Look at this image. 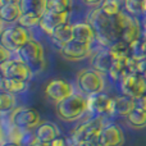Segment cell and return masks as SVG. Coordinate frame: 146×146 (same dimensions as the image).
I'll return each mask as SVG.
<instances>
[{
	"mask_svg": "<svg viewBox=\"0 0 146 146\" xmlns=\"http://www.w3.org/2000/svg\"><path fill=\"white\" fill-rule=\"evenodd\" d=\"M128 13L123 12L115 15H109L100 9V7L90 13L88 23L94 27L96 33V40L105 48L122 41L124 25H126Z\"/></svg>",
	"mask_w": 146,
	"mask_h": 146,
	"instance_id": "1",
	"label": "cell"
},
{
	"mask_svg": "<svg viewBox=\"0 0 146 146\" xmlns=\"http://www.w3.org/2000/svg\"><path fill=\"white\" fill-rule=\"evenodd\" d=\"M88 110L87 98L83 94H73L56 104V114L66 122H72L82 117Z\"/></svg>",
	"mask_w": 146,
	"mask_h": 146,
	"instance_id": "2",
	"label": "cell"
},
{
	"mask_svg": "<svg viewBox=\"0 0 146 146\" xmlns=\"http://www.w3.org/2000/svg\"><path fill=\"white\" fill-rule=\"evenodd\" d=\"M104 123L100 118L88 121L81 124L74 133L72 135L73 145H86V146H100L99 140L104 129Z\"/></svg>",
	"mask_w": 146,
	"mask_h": 146,
	"instance_id": "3",
	"label": "cell"
},
{
	"mask_svg": "<svg viewBox=\"0 0 146 146\" xmlns=\"http://www.w3.org/2000/svg\"><path fill=\"white\" fill-rule=\"evenodd\" d=\"M30 40H32L30 31L18 23H13L7 28H3L1 31V45L12 53L17 54V51Z\"/></svg>",
	"mask_w": 146,
	"mask_h": 146,
	"instance_id": "4",
	"label": "cell"
},
{
	"mask_svg": "<svg viewBox=\"0 0 146 146\" xmlns=\"http://www.w3.org/2000/svg\"><path fill=\"white\" fill-rule=\"evenodd\" d=\"M17 55L33 72L42 71L44 64H45V51H44V46L37 40H33V38L30 40L17 51Z\"/></svg>",
	"mask_w": 146,
	"mask_h": 146,
	"instance_id": "5",
	"label": "cell"
},
{
	"mask_svg": "<svg viewBox=\"0 0 146 146\" xmlns=\"http://www.w3.org/2000/svg\"><path fill=\"white\" fill-rule=\"evenodd\" d=\"M77 86L81 94L85 96H92L103 92L105 81L104 74L96 69H83L77 74Z\"/></svg>",
	"mask_w": 146,
	"mask_h": 146,
	"instance_id": "6",
	"label": "cell"
},
{
	"mask_svg": "<svg viewBox=\"0 0 146 146\" xmlns=\"http://www.w3.org/2000/svg\"><path fill=\"white\" fill-rule=\"evenodd\" d=\"M10 122L22 131H31L40 126V114L30 106H18L10 113Z\"/></svg>",
	"mask_w": 146,
	"mask_h": 146,
	"instance_id": "7",
	"label": "cell"
},
{
	"mask_svg": "<svg viewBox=\"0 0 146 146\" xmlns=\"http://www.w3.org/2000/svg\"><path fill=\"white\" fill-rule=\"evenodd\" d=\"M0 69H1V76L8 78H17V80H22L28 82L30 80H32L33 72L22 59L12 58L7 62H3L0 64Z\"/></svg>",
	"mask_w": 146,
	"mask_h": 146,
	"instance_id": "8",
	"label": "cell"
},
{
	"mask_svg": "<svg viewBox=\"0 0 146 146\" xmlns=\"http://www.w3.org/2000/svg\"><path fill=\"white\" fill-rule=\"evenodd\" d=\"M121 90L122 94L129 98H140L146 95V80L144 76L129 73L121 81Z\"/></svg>",
	"mask_w": 146,
	"mask_h": 146,
	"instance_id": "9",
	"label": "cell"
},
{
	"mask_svg": "<svg viewBox=\"0 0 146 146\" xmlns=\"http://www.w3.org/2000/svg\"><path fill=\"white\" fill-rule=\"evenodd\" d=\"M74 94L73 86L68 81L62 80V78H55L51 80L50 82H48L45 87V95L48 99L55 101L56 104L60 103L62 100L69 98L71 95Z\"/></svg>",
	"mask_w": 146,
	"mask_h": 146,
	"instance_id": "10",
	"label": "cell"
},
{
	"mask_svg": "<svg viewBox=\"0 0 146 146\" xmlns=\"http://www.w3.org/2000/svg\"><path fill=\"white\" fill-rule=\"evenodd\" d=\"M60 54L64 59L71 62H80L92 54V44H85L73 40L68 45L60 49Z\"/></svg>",
	"mask_w": 146,
	"mask_h": 146,
	"instance_id": "11",
	"label": "cell"
},
{
	"mask_svg": "<svg viewBox=\"0 0 146 146\" xmlns=\"http://www.w3.org/2000/svg\"><path fill=\"white\" fill-rule=\"evenodd\" d=\"M88 110L96 114H113L114 113V99L106 94L100 92L92 96H87Z\"/></svg>",
	"mask_w": 146,
	"mask_h": 146,
	"instance_id": "12",
	"label": "cell"
},
{
	"mask_svg": "<svg viewBox=\"0 0 146 146\" xmlns=\"http://www.w3.org/2000/svg\"><path fill=\"white\" fill-rule=\"evenodd\" d=\"M69 19V13H56V12H49L46 10L41 17V22L38 27L50 36L54 31L62 25L67 23Z\"/></svg>",
	"mask_w": 146,
	"mask_h": 146,
	"instance_id": "13",
	"label": "cell"
},
{
	"mask_svg": "<svg viewBox=\"0 0 146 146\" xmlns=\"http://www.w3.org/2000/svg\"><path fill=\"white\" fill-rule=\"evenodd\" d=\"M100 146H122L124 144V133L117 124L105 126L99 140Z\"/></svg>",
	"mask_w": 146,
	"mask_h": 146,
	"instance_id": "14",
	"label": "cell"
},
{
	"mask_svg": "<svg viewBox=\"0 0 146 146\" xmlns=\"http://www.w3.org/2000/svg\"><path fill=\"white\" fill-rule=\"evenodd\" d=\"M141 37H142V30H141V25H140L139 19L135 15L128 13L126 25H124L123 35H122V41H124V42H127L128 45L132 46Z\"/></svg>",
	"mask_w": 146,
	"mask_h": 146,
	"instance_id": "15",
	"label": "cell"
},
{
	"mask_svg": "<svg viewBox=\"0 0 146 146\" xmlns=\"http://www.w3.org/2000/svg\"><path fill=\"white\" fill-rule=\"evenodd\" d=\"M51 42L55 46H58L59 49L64 48L66 45H68L69 42H72L74 40V31H73V25L69 22L62 25L60 27H58L53 33L50 35Z\"/></svg>",
	"mask_w": 146,
	"mask_h": 146,
	"instance_id": "16",
	"label": "cell"
},
{
	"mask_svg": "<svg viewBox=\"0 0 146 146\" xmlns=\"http://www.w3.org/2000/svg\"><path fill=\"white\" fill-rule=\"evenodd\" d=\"M74 40L85 44H94L96 40V33L94 27L88 22H77L73 25Z\"/></svg>",
	"mask_w": 146,
	"mask_h": 146,
	"instance_id": "17",
	"label": "cell"
},
{
	"mask_svg": "<svg viewBox=\"0 0 146 146\" xmlns=\"http://www.w3.org/2000/svg\"><path fill=\"white\" fill-rule=\"evenodd\" d=\"M21 15H22V9L19 3H8L0 8V17L3 23H9V25L17 23Z\"/></svg>",
	"mask_w": 146,
	"mask_h": 146,
	"instance_id": "18",
	"label": "cell"
},
{
	"mask_svg": "<svg viewBox=\"0 0 146 146\" xmlns=\"http://www.w3.org/2000/svg\"><path fill=\"white\" fill-rule=\"evenodd\" d=\"M113 58H111L110 53H109L108 48L100 50L94 55L92 58V68L99 71L100 73H109L111 66H113Z\"/></svg>",
	"mask_w": 146,
	"mask_h": 146,
	"instance_id": "19",
	"label": "cell"
},
{
	"mask_svg": "<svg viewBox=\"0 0 146 146\" xmlns=\"http://www.w3.org/2000/svg\"><path fill=\"white\" fill-rule=\"evenodd\" d=\"M35 133H36L37 141L51 144L54 140L59 137V129H58V127L53 123H44L37 127Z\"/></svg>",
	"mask_w": 146,
	"mask_h": 146,
	"instance_id": "20",
	"label": "cell"
},
{
	"mask_svg": "<svg viewBox=\"0 0 146 146\" xmlns=\"http://www.w3.org/2000/svg\"><path fill=\"white\" fill-rule=\"evenodd\" d=\"M113 60H128L132 58V46L124 41H118L108 48Z\"/></svg>",
	"mask_w": 146,
	"mask_h": 146,
	"instance_id": "21",
	"label": "cell"
},
{
	"mask_svg": "<svg viewBox=\"0 0 146 146\" xmlns=\"http://www.w3.org/2000/svg\"><path fill=\"white\" fill-rule=\"evenodd\" d=\"M46 4L48 0H21L19 5L22 13H31L42 17V14L46 12Z\"/></svg>",
	"mask_w": 146,
	"mask_h": 146,
	"instance_id": "22",
	"label": "cell"
},
{
	"mask_svg": "<svg viewBox=\"0 0 146 146\" xmlns=\"http://www.w3.org/2000/svg\"><path fill=\"white\" fill-rule=\"evenodd\" d=\"M132 110H135V99L122 95L114 99V113L127 117Z\"/></svg>",
	"mask_w": 146,
	"mask_h": 146,
	"instance_id": "23",
	"label": "cell"
},
{
	"mask_svg": "<svg viewBox=\"0 0 146 146\" xmlns=\"http://www.w3.org/2000/svg\"><path fill=\"white\" fill-rule=\"evenodd\" d=\"M28 87V82L22 80H17V78H8V77H1V88L3 91L10 92L13 95L15 94L25 92Z\"/></svg>",
	"mask_w": 146,
	"mask_h": 146,
	"instance_id": "24",
	"label": "cell"
},
{
	"mask_svg": "<svg viewBox=\"0 0 146 146\" xmlns=\"http://www.w3.org/2000/svg\"><path fill=\"white\" fill-rule=\"evenodd\" d=\"M128 60H114L113 62V66H111L110 71L108 73V74L110 76L111 80L119 81V82H121L127 74H129Z\"/></svg>",
	"mask_w": 146,
	"mask_h": 146,
	"instance_id": "25",
	"label": "cell"
},
{
	"mask_svg": "<svg viewBox=\"0 0 146 146\" xmlns=\"http://www.w3.org/2000/svg\"><path fill=\"white\" fill-rule=\"evenodd\" d=\"M127 118V123L132 127V128H145L146 127V111L145 110H140V109H135L132 110Z\"/></svg>",
	"mask_w": 146,
	"mask_h": 146,
	"instance_id": "26",
	"label": "cell"
},
{
	"mask_svg": "<svg viewBox=\"0 0 146 146\" xmlns=\"http://www.w3.org/2000/svg\"><path fill=\"white\" fill-rule=\"evenodd\" d=\"M73 0H48L46 10L56 13H71Z\"/></svg>",
	"mask_w": 146,
	"mask_h": 146,
	"instance_id": "27",
	"label": "cell"
},
{
	"mask_svg": "<svg viewBox=\"0 0 146 146\" xmlns=\"http://www.w3.org/2000/svg\"><path fill=\"white\" fill-rule=\"evenodd\" d=\"M15 109V96L10 92L3 91L0 94V110L1 113H12Z\"/></svg>",
	"mask_w": 146,
	"mask_h": 146,
	"instance_id": "28",
	"label": "cell"
},
{
	"mask_svg": "<svg viewBox=\"0 0 146 146\" xmlns=\"http://www.w3.org/2000/svg\"><path fill=\"white\" fill-rule=\"evenodd\" d=\"M126 12L132 15L145 14V0H124Z\"/></svg>",
	"mask_w": 146,
	"mask_h": 146,
	"instance_id": "29",
	"label": "cell"
},
{
	"mask_svg": "<svg viewBox=\"0 0 146 146\" xmlns=\"http://www.w3.org/2000/svg\"><path fill=\"white\" fill-rule=\"evenodd\" d=\"M40 22H41V17L40 15H36V14H31V13H22L21 18L18 19V25L22 26V27L30 28L32 27H36V26H40Z\"/></svg>",
	"mask_w": 146,
	"mask_h": 146,
	"instance_id": "30",
	"label": "cell"
},
{
	"mask_svg": "<svg viewBox=\"0 0 146 146\" xmlns=\"http://www.w3.org/2000/svg\"><path fill=\"white\" fill-rule=\"evenodd\" d=\"M100 9L109 15H115L123 10L119 0H104L103 4L100 5Z\"/></svg>",
	"mask_w": 146,
	"mask_h": 146,
	"instance_id": "31",
	"label": "cell"
},
{
	"mask_svg": "<svg viewBox=\"0 0 146 146\" xmlns=\"http://www.w3.org/2000/svg\"><path fill=\"white\" fill-rule=\"evenodd\" d=\"M135 109H140V110L146 111V95H142L140 98L135 99Z\"/></svg>",
	"mask_w": 146,
	"mask_h": 146,
	"instance_id": "32",
	"label": "cell"
},
{
	"mask_svg": "<svg viewBox=\"0 0 146 146\" xmlns=\"http://www.w3.org/2000/svg\"><path fill=\"white\" fill-rule=\"evenodd\" d=\"M12 51L8 50L7 48H4L3 45H0V59H1V63L3 62H7L9 59H12Z\"/></svg>",
	"mask_w": 146,
	"mask_h": 146,
	"instance_id": "33",
	"label": "cell"
},
{
	"mask_svg": "<svg viewBox=\"0 0 146 146\" xmlns=\"http://www.w3.org/2000/svg\"><path fill=\"white\" fill-rule=\"evenodd\" d=\"M86 5H90V7H95V5H101L104 0H82Z\"/></svg>",
	"mask_w": 146,
	"mask_h": 146,
	"instance_id": "34",
	"label": "cell"
},
{
	"mask_svg": "<svg viewBox=\"0 0 146 146\" xmlns=\"http://www.w3.org/2000/svg\"><path fill=\"white\" fill-rule=\"evenodd\" d=\"M51 146H67L66 140L62 139V137H58V139H55L53 142H51Z\"/></svg>",
	"mask_w": 146,
	"mask_h": 146,
	"instance_id": "35",
	"label": "cell"
},
{
	"mask_svg": "<svg viewBox=\"0 0 146 146\" xmlns=\"http://www.w3.org/2000/svg\"><path fill=\"white\" fill-rule=\"evenodd\" d=\"M31 146H51V144H46V142H40V141H36L33 145Z\"/></svg>",
	"mask_w": 146,
	"mask_h": 146,
	"instance_id": "36",
	"label": "cell"
},
{
	"mask_svg": "<svg viewBox=\"0 0 146 146\" xmlns=\"http://www.w3.org/2000/svg\"><path fill=\"white\" fill-rule=\"evenodd\" d=\"M21 0H0V3H1V5L4 4H8V3H19Z\"/></svg>",
	"mask_w": 146,
	"mask_h": 146,
	"instance_id": "37",
	"label": "cell"
},
{
	"mask_svg": "<svg viewBox=\"0 0 146 146\" xmlns=\"http://www.w3.org/2000/svg\"><path fill=\"white\" fill-rule=\"evenodd\" d=\"M1 146H22L19 144H14V142H5V144H3Z\"/></svg>",
	"mask_w": 146,
	"mask_h": 146,
	"instance_id": "38",
	"label": "cell"
},
{
	"mask_svg": "<svg viewBox=\"0 0 146 146\" xmlns=\"http://www.w3.org/2000/svg\"><path fill=\"white\" fill-rule=\"evenodd\" d=\"M144 30H145V33H146V21H145V25H144Z\"/></svg>",
	"mask_w": 146,
	"mask_h": 146,
	"instance_id": "39",
	"label": "cell"
},
{
	"mask_svg": "<svg viewBox=\"0 0 146 146\" xmlns=\"http://www.w3.org/2000/svg\"><path fill=\"white\" fill-rule=\"evenodd\" d=\"M145 14H146V0H145Z\"/></svg>",
	"mask_w": 146,
	"mask_h": 146,
	"instance_id": "40",
	"label": "cell"
},
{
	"mask_svg": "<svg viewBox=\"0 0 146 146\" xmlns=\"http://www.w3.org/2000/svg\"><path fill=\"white\" fill-rule=\"evenodd\" d=\"M73 146H86V145H73Z\"/></svg>",
	"mask_w": 146,
	"mask_h": 146,
	"instance_id": "41",
	"label": "cell"
},
{
	"mask_svg": "<svg viewBox=\"0 0 146 146\" xmlns=\"http://www.w3.org/2000/svg\"><path fill=\"white\" fill-rule=\"evenodd\" d=\"M144 77H145V80H146V73H145V74H144Z\"/></svg>",
	"mask_w": 146,
	"mask_h": 146,
	"instance_id": "42",
	"label": "cell"
}]
</instances>
